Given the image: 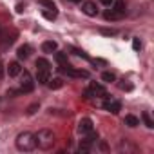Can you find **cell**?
Instances as JSON below:
<instances>
[{
  "label": "cell",
  "instance_id": "15",
  "mask_svg": "<svg viewBox=\"0 0 154 154\" xmlns=\"http://www.w3.org/2000/svg\"><path fill=\"white\" fill-rule=\"evenodd\" d=\"M120 18H123V17H122L120 13H116L114 9L105 11V20H112V22H114V20H120Z\"/></svg>",
  "mask_w": 154,
  "mask_h": 154
},
{
  "label": "cell",
  "instance_id": "18",
  "mask_svg": "<svg viewBox=\"0 0 154 154\" xmlns=\"http://www.w3.org/2000/svg\"><path fill=\"white\" fill-rule=\"evenodd\" d=\"M120 150H125V152H127V150H131V152H136V147H134V145H131L127 140H123V141L120 143Z\"/></svg>",
  "mask_w": 154,
  "mask_h": 154
},
{
  "label": "cell",
  "instance_id": "17",
  "mask_svg": "<svg viewBox=\"0 0 154 154\" xmlns=\"http://www.w3.org/2000/svg\"><path fill=\"white\" fill-rule=\"evenodd\" d=\"M102 80L107 82V84H111V82H116V76H114V72L105 71V72H102Z\"/></svg>",
  "mask_w": 154,
  "mask_h": 154
},
{
  "label": "cell",
  "instance_id": "8",
  "mask_svg": "<svg viewBox=\"0 0 154 154\" xmlns=\"http://www.w3.org/2000/svg\"><path fill=\"white\" fill-rule=\"evenodd\" d=\"M103 109H105V111H109V112H112V114H118V112L122 111V103H120V102H116V100H105Z\"/></svg>",
  "mask_w": 154,
  "mask_h": 154
},
{
  "label": "cell",
  "instance_id": "6",
  "mask_svg": "<svg viewBox=\"0 0 154 154\" xmlns=\"http://www.w3.org/2000/svg\"><path fill=\"white\" fill-rule=\"evenodd\" d=\"M84 96H85V98H93V96H102V98H107V93H105V89H103L100 84L93 82V84L89 85V89H85V91H84Z\"/></svg>",
  "mask_w": 154,
  "mask_h": 154
},
{
  "label": "cell",
  "instance_id": "29",
  "mask_svg": "<svg viewBox=\"0 0 154 154\" xmlns=\"http://www.w3.org/2000/svg\"><path fill=\"white\" fill-rule=\"evenodd\" d=\"M2 76H4V65L0 63V80H2Z\"/></svg>",
  "mask_w": 154,
  "mask_h": 154
},
{
  "label": "cell",
  "instance_id": "5",
  "mask_svg": "<svg viewBox=\"0 0 154 154\" xmlns=\"http://www.w3.org/2000/svg\"><path fill=\"white\" fill-rule=\"evenodd\" d=\"M22 74V84H20V89L22 93H31L35 89V80H33V76L29 71H20Z\"/></svg>",
  "mask_w": 154,
  "mask_h": 154
},
{
  "label": "cell",
  "instance_id": "21",
  "mask_svg": "<svg viewBox=\"0 0 154 154\" xmlns=\"http://www.w3.org/2000/svg\"><path fill=\"white\" fill-rule=\"evenodd\" d=\"M56 60H58V63H60V65L67 63V56H65L63 53H56Z\"/></svg>",
  "mask_w": 154,
  "mask_h": 154
},
{
  "label": "cell",
  "instance_id": "4",
  "mask_svg": "<svg viewBox=\"0 0 154 154\" xmlns=\"http://www.w3.org/2000/svg\"><path fill=\"white\" fill-rule=\"evenodd\" d=\"M58 69H60L63 74H67V76H72V78H87V76H89V72H87V71H78V69L71 67L69 63H63V65H60Z\"/></svg>",
  "mask_w": 154,
  "mask_h": 154
},
{
  "label": "cell",
  "instance_id": "23",
  "mask_svg": "<svg viewBox=\"0 0 154 154\" xmlns=\"http://www.w3.org/2000/svg\"><path fill=\"white\" fill-rule=\"evenodd\" d=\"M132 47H134L136 51H140V49H141V42H140L138 38H134V40H132Z\"/></svg>",
  "mask_w": 154,
  "mask_h": 154
},
{
  "label": "cell",
  "instance_id": "1",
  "mask_svg": "<svg viewBox=\"0 0 154 154\" xmlns=\"http://www.w3.org/2000/svg\"><path fill=\"white\" fill-rule=\"evenodd\" d=\"M15 145L22 152H31L36 149V136L33 132H20L15 140Z\"/></svg>",
  "mask_w": 154,
  "mask_h": 154
},
{
  "label": "cell",
  "instance_id": "12",
  "mask_svg": "<svg viewBox=\"0 0 154 154\" xmlns=\"http://www.w3.org/2000/svg\"><path fill=\"white\" fill-rule=\"evenodd\" d=\"M47 87L56 91V89H62L63 87V80L62 78H53V80H47Z\"/></svg>",
  "mask_w": 154,
  "mask_h": 154
},
{
  "label": "cell",
  "instance_id": "24",
  "mask_svg": "<svg viewBox=\"0 0 154 154\" xmlns=\"http://www.w3.org/2000/svg\"><path fill=\"white\" fill-rule=\"evenodd\" d=\"M36 109H38V103H33V105L27 109V114H35V112H36Z\"/></svg>",
  "mask_w": 154,
  "mask_h": 154
},
{
  "label": "cell",
  "instance_id": "14",
  "mask_svg": "<svg viewBox=\"0 0 154 154\" xmlns=\"http://www.w3.org/2000/svg\"><path fill=\"white\" fill-rule=\"evenodd\" d=\"M112 4H114L112 9H114L116 13H120L122 17H125V2H123V0H114Z\"/></svg>",
  "mask_w": 154,
  "mask_h": 154
},
{
  "label": "cell",
  "instance_id": "31",
  "mask_svg": "<svg viewBox=\"0 0 154 154\" xmlns=\"http://www.w3.org/2000/svg\"><path fill=\"white\" fill-rule=\"evenodd\" d=\"M0 33H2V27H0Z\"/></svg>",
  "mask_w": 154,
  "mask_h": 154
},
{
  "label": "cell",
  "instance_id": "13",
  "mask_svg": "<svg viewBox=\"0 0 154 154\" xmlns=\"http://www.w3.org/2000/svg\"><path fill=\"white\" fill-rule=\"evenodd\" d=\"M56 47H58V45H56V42H53V40H47V42L42 44V51H44V53H54Z\"/></svg>",
  "mask_w": 154,
  "mask_h": 154
},
{
  "label": "cell",
  "instance_id": "16",
  "mask_svg": "<svg viewBox=\"0 0 154 154\" xmlns=\"http://www.w3.org/2000/svg\"><path fill=\"white\" fill-rule=\"evenodd\" d=\"M123 122H125V125H129V127H136V125H140V120H138L136 116H132V114H127Z\"/></svg>",
  "mask_w": 154,
  "mask_h": 154
},
{
  "label": "cell",
  "instance_id": "22",
  "mask_svg": "<svg viewBox=\"0 0 154 154\" xmlns=\"http://www.w3.org/2000/svg\"><path fill=\"white\" fill-rule=\"evenodd\" d=\"M44 17L49 18V20H54L56 18V11H44Z\"/></svg>",
  "mask_w": 154,
  "mask_h": 154
},
{
  "label": "cell",
  "instance_id": "9",
  "mask_svg": "<svg viewBox=\"0 0 154 154\" xmlns=\"http://www.w3.org/2000/svg\"><path fill=\"white\" fill-rule=\"evenodd\" d=\"M82 11H84L87 17H96V15H98V8H96L94 2H84Z\"/></svg>",
  "mask_w": 154,
  "mask_h": 154
},
{
  "label": "cell",
  "instance_id": "25",
  "mask_svg": "<svg viewBox=\"0 0 154 154\" xmlns=\"http://www.w3.org/2000/svg\"><path fill=\"white\" fill-rule=\"evenodd\" d=\"M120 89H122V91H131L132 87H131L129 84H123V82H122V84H120Z\"/></svg>",
  "mask_w": 154,
  "mask_h": 154
},
{
  "label": "cell",
  "instance_id": "26",
  "mask_svg": "<svg viewBox=\"0 0 154 154\" xmlns=\"http://www.w3.org/2000/svg\"><path fill=\"white\" fill-rule=\"evenodd\" d=\"M102 33H103V35H116L114 29H102Z\"/></svg>",
  "mask_w": 154,
  "mask_h": 154
},
{
  "label": "cell",
  "instance_id": "10",
  "mask_svg": "<svg viewBox=\"0 0 154 154\" xmlns=\"http://www.w3.org/2000/svg\"><path fill=\"white\" fill-rule=\"evenodd\" d=\"M17 54H18V58H29V54H31V45H27V44L20 45L18 51H17Z\"/></svg>",
  "mask_w": 154,
  "mask_h": 154
},
{
  "label": "cell",
  "instance_id": "30",
  "mask_svg": "<svg viewBox=\"0 0 154 154\" xmlns=\"http://www.w3.org/2000/svg\"><path fill=\"white\" fill-rule=\"evenodd\" d=\"M71 2H82V0H71Z\"/></svg>",
  "mask_w": 154,
  "mask_h": 154
},
{
  "label": "cell",
  "instance_id": "20",
  "mask_svg": "<svg viewBox=\"0 0 154 154\" xmlns=\"http://www.w3.org/2000/svg\"><path fill=\"white\" fill-rule=\"evenodd\" d=\"M40 4H42V6H45V8H47V9H51V11H56V6H54L53 0H40Z\"/></svg>",
  "mask_w": 154,
  "mask_h": 154
},
{
  "label": "cell",
  "instance_id": "19",
  "mask_svg": "<svg viewBox=\"0 0 154 154\" xmlns=\"http://www.w3.org/2000/svg\"><path fill=\"white\" fill-rule=\"evenodd\" d=\"M141 118H143V122H145V125H147L149 129H152V127H154V122H152V118H150V114H149V112H143V114H141Z\"/></svg>",
  "mask_w": 154,
  "mask_h": 154
},
{
  "label": "cell",
  "instance_id": "3",
  "mask_svg": "<svg viewBox=\"0 0 154 154\" xmlns=\"http://www.w3.org/2000/svg\"><path fill=\"white\" fill-rule=\"evenodd\" d=\"M51 74V63L45 58H38L36 60V80L38 84H47Z\"/></svg>",
  "mask_w": 154,
  "mask_h": 154
},
{
  "label": "cell",
  "instance_id": "7",
  "mask_svg": "<svg viewBox=\"0 0 154 154\" xmlns=\"http://www.w3.org/2000/svg\"><path fill=\"white\" fill-rule=\"evenodd\" d=\"M93 131V120L91 118H82L80 122H78V132L82 134V136H85L87 132H91Z\"/></svg>",
  "mask_w": 154,
  "mask_h": 154
},
{
  "label": "cell",
  "instance_id": "2",
  "mask_svg": "<svg viewBox=\"0 0 154 154\" xmlns=\"http://www.w3.org/2000/svg\"><path fill=\"white\" fill-rule=\"evenodd\" d=\"M35 136H36V147H40L42 150H49V149H53V145L56 143V136H54V132L49 131V129H42V131H38V134H35Z\"/></svg>",
  "mask_w": 154,
  "mask_h": 154
},
{
  "label": "cell",
  "instance_id": "11",
  "mask_svg": "<svg viewBox=\"0 0 154 154\" xmlns=\"http://www.w3.org/2000/svg\"><path fill=\"white\" fill-rule=\"evenodd\" d=\"M20 71H22V67H20V63H18V62H11V63H9V67H8L9 76H18V74H20Z\"/></svg>",
  "mask_w": 154,
  "mask_h": 154
},
{
  "label": "cell",
  "instance_id": "27",
  "mask_svg": "<svg viewBox=\"0 0 154 154\" xmlns=\"http://www.w3.org/2000/svg\"><path fill=\"white\" fill-rule=\"evenodd\" d=\"M100 2H102V4H105V6H111L114 0H100Z\"/></svg>",
  "mask_w": 154,
  "mask_h": 154
},
{
  "label": "cell",
  "instance_id": "28",
  "mask_svg": "<svg viewBox=\"0 0 154 154\" xmlns=\"http://www.w3.org/2000/svg\"><path fill=\"white\" fill-rule=\"evenodd\" d=\"M24 8H26L24 4H18V6H17V11H18V13H22V11H24Z\"/></svg>",
  "mask_w": 154,
  "mask_h": 154
}]
</instances>
